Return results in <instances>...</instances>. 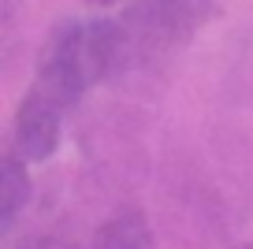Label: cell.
I'll use <instances>...</instances> for the list:
<instances>
[{
    "instance_id": "cell-1",
    "label": "cell",
    "mask_w": 253,
    "mask_h": 249,
    "mask_svg": "<svg viewBox=\"0 0 253 249\" xmlns=\"http://www.w3.org/2000/svg\"><path fill=\"white\" fill-rule=\"evenodd\" d=\"M223 15V0H130L123 23L145 52H179Z\"/></svg>"
},
{
    "instance_id": "cell-2",
    "label": "cell",
    "mask_w": 253,
    "mask_h": 249,
    "mask_svg": "<svg viewBox=\"0 0 253 249\" xmlns=\"http://www.w3.org/2000/svg\"><path fill=\"white\" fill-rule=\"evenodd\" d=\"M79 26L82 19H63L48 30V38L41 41L38 52V78H34V93L52 101L60 112H67L71 104H79L89 93V78L82 67V52H79Z\"/></svg>"
},
{
    "instance_id": "cell-3",
    "label": "cell",
    "mask_w": 253,
    "mask_h": 249,
    "mask_svg": "<svg viewBox=\"0 0 253 249\" xmlns=\"http://www.w3.org/2000/svg\"><path fill=\"white\" fill-rule=\"evenodd\" d=\"M60 130H63V112L52 101L38 97L34 89H26L23 104L15 112V126H11V138H15V153L26 164H41L60 149Z\"/></svg>"
},
{
    "instance_id": "cell-4",
    "label": "cell",
    "mask_w": 253,
    "mask_h": 249,
    "mask_svg": "<svg viewBox=\"0 0 253 249\" xmlns=\"http://www.w3.org/2000/svg\"><path fill=\"white\" fill-rule=\"evenodd\" d=\"M30 197H34V182L26 171V160L11 149L0 160V231L15 227V219L30 208Z\"/></svg>"
},
{
    "instance_id": "cell-5",
    "label": "cell",
    "mask_w": 253,
    "mask_h": 249,
    "mask_svg": "<svg viewBox=\"0 0 253 249\" xmlns=\"http://www.w3.org/2000/svg\"><path fill=\"white\" fill-rule=\"evenodd\" d=\"M93 249H153V227L142 212H119L93 234Z\"/></svg>"
},
{
    "instance_id": "cell-6",
    "label": "cell",
    "mask_w": 253,
    "mask_h": 249,
    "mask_svg": "<svg viewBox=\"0 0 253 249\" xmlns=\"http://www.w3.org/2000/svg\"><path fill=\"white\" fill-rule=\"evenodd\" d=\"M19 249H75V246H71V242H60V238H45V234H38V238L19 242Z\"/></svg>"
},
{
    "instance_id": "cell-7",
    "label": "cell",
    "mask_w": 253,
    "mask_h": 249,
    "mask_svg": "<svg viewBox=\"0 0 253 249\" xmlns=\"http://www.w3.org/2000/svg\"><path fill=\"white\" fill-rule=\"evenodd\" d=\"M89 8H116V4H126V0H82Z\"/></svg>"
},
{
    "instance_id": "cell-8",
    "label": "cell",
    "mask_w": 253,
    "mask_h": 249,
    "mask_svg": "<svg viewBox=\"0 0 253 249\" xmlns=\"http://www.w3.org/2000/svg\"><path fill=\"white\" fill-rule=\"evenodd\" d=\"M227 249H253V242H238V246H227Z\"/></svg>"
}]
</instances>
